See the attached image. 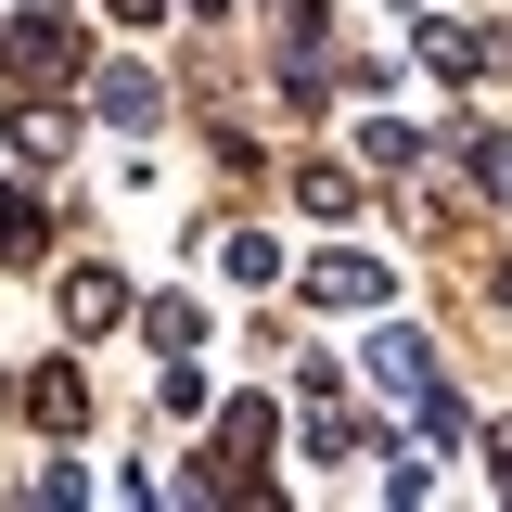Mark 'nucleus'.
<instances>
[{"mask_svg": "<svg viewBox=\"0 0 512 512\" xmlns=\"http://www.w3.org/2000/svg\"><path fill=\"white\" fill-rule=\"evenodd\" d=\"M308 308H384V256H359V244L308 256Z\"/></svg>", "mask_w": 512, "mask_h": 512, "instance_id": "obj_3", "label": "nucleus"}, {"mask_svg": "<svg viewBox=\"0 0 512 512\" xmlns=\"http://www.w3.org/2000/svg\"><path fill=\"white\" fill-rule=\"evenodd\" d=\"M269 436H282V410H269V397H231V410H218V487H231V500L256 487V461H269Z\"/></svg>", "mask_w": 512, "mask_h": 512, "instance_id": "obj_2", "label": "nucleus"}, {"mask_svg": "<svg viewBox=\"0 0 512 512\" xmlns=\"http://www.w3.org/2000/svg\"><path fill=\"white\" fill-rule=\"evenodd\" d=\"M448 154H461V180H474V192H512V141H500V128H461Z\"/></svg>", "mask_w": 512, "mask_h": 512, "instance_id": "obj_10", "label": "nucleus"}, {"mask_svg": "<svg viewBox=\"0 0 512 512\" xmlns=\"http://www.w3.org/2000/svg\"><path fill=\"white\" fill-rule=\"evenodd\" d=\"M487 461H500V487H512V423H500V436H487Z\"/></svg>", "mask_w": 512, "mask_h": 512, "instance_id": "obj_15", "label": "nucleus"}, {"mask_svg": "<svg viewBox=\"0 0 512 512\" xmlns=\"http://www.w3.org/2000/svg\"><path fill=\"white\" fill-rule=\"evenodd\" d=\"M154 410H180V423H192V410H205V372H192V346H180V359H167V372H154Z\"/></svg>", "mask_w": 512, "mask_h": 512, "instance_id": "obj_14", "label": "nucleus"}, {"mask_svg": "<svg viewBox=\"0 0 512 512\" xmlns=\"http://www.w3.org/2000/svg\"><path fill=\"white\" fill-rule=\"evenodd\" d=\"M90 103H103L116 128H154V116H167V77H154V64H103V77H90Z\"/></svg>", "mask_w": 512, "mask_h": 512, "instance_id": "obj_5", "label": "nucleus"}, {"mask_svg": "<svg viewBox=\"0 0 512 512\" xmlns=\"http://www.w3.org/2000/svg\"><path fill=\"white\" fill-rule=\"evenodd\" d=\"M116 320H128V282L103 256H77V269H64V333H116Z\"/></svg>", "mask_w": 512, "mask_h": 512, "instance_id": "obj_4", "label": "nucleus"}, {"mask_svg": "<svg viewBox=\"0 0 512 512\" xmlns=\"http://www.w3.org/2000/svg\"><path fill=\"white\" fill-rule=\"evenodd\" d=\"M39 244H52V205H39V192H0V256L26 269Z\"/></svg>", "mask_w": 512, "mask_h": 512, "instance_id": "obj_9", "label": "nucleus"}, {"mask_svg": "<svg viewBox=\"0 0 512 512\" xmlns=\"http://www.w3.org/2000/svg\"><path fill=\"white\" fill-rule=\"evenodd\" d=\"M26 410H39L52 436H77V423H90V384H77V372L52 359V372H26Z\"/></svg>", "mask_w": 512, "mask_h": 512, "instance_id": "obj_6", "label": "nucleus"}, {"mask_svg": "<svg viewBox=\"0 0 512 512\" xmlns=\"http://www.w3.org/2000/svg\"><path fill=\"white\" fill-rule=\"evenodd\" d=\"M423 64H436V77H474V64H487V26H448L436 13V26H423Z\"/></svg>", "mask_w": 512, "mask_h": 512, "instance_id": "obj_11", "label": "nucleus"}, {"mask_svg": "<svg viewBox=\"0 0 512 512\" xmlns=\"http://www.w3.org/2000/svg\"><path fill=\"white\" fill-rule=\"evenodd\" d=\"M0 77H26V90H64V77H77V26H64V0H26V13L0 26Z\"/></svg>", "mask_w": 512, "mask_h": 512, "instance_id": "obj_1", "label": "nucleus"}, {"mask_svg": "<svg viewBox=\"0 0 512 512\" xmlns=\"http://www.w3.org/2000/svg\"><path fill=\"white\" fill-rule=\"evenodd\" d=\"M13 154H26V167H64V90H52V103H26V116H13Z\"/></svg>", "mask_w": 512, "mask_h": 512, "instance_id": "obj_12", "label": "nucleus"}, {"mask_svg": "<svg viewBox=\"0 0 512 512\" xmlns=\"http://www.w3.org/2000/svg\"><path fill=\"white\" fill-rule=\"evenodd\" d=\"M295 205H308V218H359V180H346L333 154H308V167H295Z\"/></svg>", "mask_w": 512, "mask_h": 512, "instance_id": "obj_7", "label": "nucleus"}, {"mask_svg": "<svg viewBox=\"0 0 512 512\" xmlns=\"http://www.w3.org/2000/svg\"><path fill=\"white\" fill-rule=\"evenodd\" d=\"M218 269H231L244 295H269V282H282V244H269V231H218Z\"/></svg>", "mask_w": 512, "mask_h": 512, "instance_id": "obj_8", "label": "nucleus"}, {"mask_svg": "<svg viewBox=\"0 0 512 512\" xmlns=\"http://www.w3.org/2000/svg\"><path fill=\"white\" fill-rule=\"evenodd\" d=\"M141 333L180 359V346H205V308H192V295H154V308H141Z\"/></svg>", "mask_w": 512, "mask_h": 512, "instance_id": "obj_13", "label": "nucleus"}]
</instances>
